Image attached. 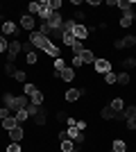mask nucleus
<instances>
[{
    "label": "nucleus",
    "instance_id": "obj_19",
    "mask_svg": "<svg viewBox=\"0 0 136 152\" xmlns=\"http://www.w3.org/2000/svg\"><path fill=\"white\" fill-rule=\"evenodd\" d=\"M16 121H18V125H23V123L27 121V118H30V114H27V109H20V111H16Z\"/></svg>",
    "mask_w": 136,
    "mask_h": 152
},
{
    "label": "nucleus",
    "instance_id": "obj_32",
    "mask_svg": "<svg viewBox=\"0 0 136 152\" xmlns=\"http://www.w3.org/2000/svg\"><path fill=\"white\" fill-rule=\"evenodd\" d=\"M39 111H41V107H39V104H32V102L27 104V114H30V116H36Z\"/></svg>",
    "mask_w": 136,
    "mask_h": 152
},
{
    "label": "nucleus",
    "instance_id": "obj_44",
    "mask_svg": "<svg viewBox=\"0 0 136 152\" xmlns=\"http://www.w3.org/2000/svg\"><path fill=\"white\" fill-rule=\"evenodd\" d=\"M75 143H77V145H82V143H84V134H79L77 139H75Z\"/></svg>",
    "mask_w": 136,
    "mask_h": 152
},
{
    "label": "nucleus",
    "instance_id": "obj_1",
    "mask_svg": "<svg viewBox=\"0 0 136 152\" xmlns=\"http://www.w3.org/2000/svg\"><path fill=\"white\" fill-rule=\"evenodd\" d=\"M30 43H32L34 48H41V50H45V48L50 45V39L43 37V34H39V32L34 30V32H30Z\"/></svg>",
    "mask_w": 136,
    "mask_h": 152
},
{
    "label": "nucleus",
    "instance_id": "obj_45",
    "mask_svg": "<svg viewBox=\"0 0 136 152\" xmlns=\"http://www.w3.org/2000/svg\"><path fill=\"white\" fill-rule=\"evenodd\" d=\"M66 118H68V116H66L64 111H59V114H57V121H66Z\"/></svg>",
    "mask_w": 136,
    "mask_h": 152
},
{
    "label": "nucleus",
    "instance_id": "obj_39",
    "mask_svg": "<svg viewBox=\"0 0 136 152\" xmlns=\"http://www.w3.org/2000/svg\"><path fill=\"white\" fill-rule=\"evenodd\" d=\"M14 77H16V82H25V73H23V70H16V73H14Z\"/></svg>",
    "mask_w": 136,
    "mask_h": 152
},
{
    "label": "nucleus",
    "instance_id": "obj_23",
    "mask_svg": "<svg viewBox=\"0 0 136 152\" xmlns=\"http://www.w3.org/2000/svg\"><path fill=\"white\" fill-rule=\"evenodd\" d=\"M102 118H104V121H111V118H116V111H113V109L107 104V107L102 109Z\"/></svg>",
    "mask_w": 136,
    "mask_h": 152
},
{
    "label": "nucleus",
    "instance_id": "obj_7",
    "mask_svg": "<svg viewBox=\"0 0 136 152\" xmlns=\"http://www.w3.org/2000/svg\"><path fill=\"white\" fill-rule=\"evenodd\" d=\"M20 27H23V30L34 32V27H36V20H34V16H30V14H23V16H20Z\"/></svg>",
    "mask_w": 136,
    "mask_h": 152
},
{
    "label": "nucleus",
    "instance_id": "obj_15",
    "mask_svg": "<svg viewBox=\"0 0 136 152\" xmlns=\"http://www.w3.org/2000/svg\"><path fill=\"white\" fill-rule=\"evenodd\" d=\"M109 107L113 109L116 114H120V111H123V109H125V102H123V98H113V100H111V104H109Z\"/></svg>",
    "mask_w": 136,
    "mask_h": 152
},
{
    "label": "nucleus",
    "instance_id": "obj_42",
    "mask_svg": "<svg viewBox=\"0 0 136 152\" xmlns=\"http://www.w3.org/2000/svg\"><path fill=\"white\" fill-rule=\"evenodd\" d=\"M61 9V0H52V12H59Z\"/></svg>",
    "mask_w": 136,
    "mask_h": 152
},
{
    "label": "nucleus",
    "instance_id": "obj_30",
    "mask_svg": "<svg viewBox=\"0 0 136 152\" xmlns=\"http://www.w3.org/2000/svg\"><path fill=\"white\" fill-rule=\"evenodd\" d=\"M25 61L27 64H30V66H34V64H36V61H39V59H36V52H27V55H25Z\"/></svg>",
    "mask_w": 136,
    "mask_h": 152
},
{
    "label": "nucleus",
    "instance_id": "obj_25",
    "mask_svg": "<svg viewBox=\"0 0 136 152\" xmlns=\"http://www.w3.org/2000/svg\"><path fill=\"white\" fill-rule=\"evenodd\" d=\"M113 152H127V145H125V141H113Z\"/></svg>",
    "mask_w": 136,
    "mask_h": 152
},
{
    "label": "nucleus",
    "instance_id": "obj_50",
    "mask_svg": "<svg viewBox=\"0 0 136 152\" xmlns=\"http://www.w3.org/2000/svg\"><path fill=\"white\" fill-rule=\"evenodd\" d=\"M0 109H2V104H0Z\"/></svg>",
    "mask_w": 136,
    "mask_h": 152
},
{
    "label": "nucleus",
    "instance_id": "obj_18",
    "mask_svg": "<svg viewBox=\"0 0 136 152\" xmlns=\"http://www.w3.org/2000/svg\"><path fill=\"white\" fill-rule=\"evenodd\" d=\"M27 104H30V98H27V95H16V107H18V111L20 109H27Z\"/></svg>",
    "mask_w": 136,
    "mask_h": 152
},
{
    "label": "nucleus",
    "instance_id": "obj_34",
    "mask_svg": "<svg viewBox=\"0 0 136 152\" xmlns=\"http://www.w3.org/2000/svg\"><path fill=\"white\" fill-rule=\"evenodd\" d=\"M64 68H66V59L57 57V59H55V70H64Z\"/></svg>",
    "mask_w": 136,
    "mask_h": 152
},
{
    "label": "nucleus",
    "instance_id": "obj_43",
    "mask_svg": "<svg viewBox=\"0 0 136 152\" xmlns=\"http://www.w3.org/2000/svg\"><path fill=\"white\" fill-rule=\"evenodd\" d=\"M75 127H77L79 132H84V129H86V123L84 121H77V123H75Z\"/></svg>",
    "mask_w": 136,
    "mask_h": 152
},
{
    "label": "nucleus",
    "instance_id": "obj_11",
    "mask_svg": "<svg viewBox=\"0 0 136 152\" xmlns=\"http://www.w3.org/2000/svg\"><path fill=\"white\" fill-rule=\"evenodd\" d=\"M73 37L77 39V41H84V39L89 37V30H86L84 25H79V23H75V27H73Z\"/></svg>",
    "mask_w": 136,
    "mask_h": 152
},
{
    "label": "nucleus",
    "instance_id": "obj_29",
    "mask_svg": "<svg viewBox=\"0 0 136 152\" xmlns=\"http://www.w3.org/2000/svg\"><path fill=\"white\" fill-rule=\"evenodd\" d=\"M66 134H68V139H71V141H75V139H77V136H79L82 132H79L77 127H68V132H66Z\"/></svg>",
    "mask_w": 136,
    "mask_h": 152
},
{
    "label": "nucleus",
    "instance_id": "obj_27",
    "mask_svg": "<svg viewBox=\"0 0 136 152\" xmlns=\"http://www.w3.org/2000/svg\"><path fill=\"white\" fill-rule=\"evenodd\" d=\"M84 50H86V48H84L82 41H75V43H73V52H75V55H82Z\"/></svg>",
    "mask_w": 136,
    "mask_h": 152
},
{
    "label": "nucleus",
    "instance_id": "obj_46",
    "mask_svg": "<svg viewBox=\"0 0 136 152\" xmlns=\"http://www.w3.org/2000/svg\"><path fill=\"white\" fill-rule=\"evenodd\" d=\"M2 37H5V34H2V30H0V39H2Z\"/></svg>",
    "mask_w": 136,
    "mask_h": 152
},
{
    "label": "nucleus",
    "instance_id": "obj_13",
    "mask_svg": "<svg viewBox=\"0 0 136 152\" xmlns=\"http://www.w3.org/2000/svg\"><path fill=\"white\" fill-rule=\"evenodd\" d=\"M82 93H84V89H68V91H66V100H68V102H75Z\"/></svg>",
    "mask_w": 136,
    "mask_h": 152
},
{
    "label": "nucleus",
    "instance_id": "obj_2",
    "mask_svg": "<svg viewBox=\"0 0 136 152\" xmlns=\"http://www.w3.org/2000/svg\"><path fill=\"white\" fill-rule=\"evenodd\" d=\"M52 75L57 77V80H64V82H75V68L73 66H66L64 70H55Z\"/></svg>",
    "mask_w": 136,
    "mask_h": 152
},
{
    "label": "nucleus",
    "instance_id": "obj_24",
    "mask_svg": "<svg viewBox=\"0 0 136 152\" xmlns=\"http://www.w3.org/2000/svg\"><path fill=\"white\" fill-rule=\"evenodd\" d=\"M61 41H64L66 45H71V48H73V43H75L77 39L73 37V32H64V37H61Z\"/></svg>",
    "mask_w": 136,
    "mask_h": 152
},
{
    "label": "nucleus",
    "instance_id": "obj_3",
    "mask_svg": "<svg viewBox=\"0 0 136 152\" xmlns=\"http://www.w3.org/2000/svg\"><path fill=\"white\" fill-rule=\"evenodd\" d=\"M45 25L50 27V30H61V25H64L61 14H59V12H52V14H50V18L45 20Z\"/></svg>",
    "mask_w": 136,
    "mask_h": 152
},
{
    "label": "nucleus",
    "instance_id": "obj_21",
    "mask_svg": "<svg viewBox=\"0 0 136 152\" xmlns=\"http://www.w3.org/2000/svg\"><path fill=\"white\" fill-rule=\"evenodd\" d=\"M45 116H48V114H45V109L41 107V111H39L36 116H34V123H36V125H45V121H48Z\"/></svg>",
    "mask_w": 136,
    "mask_h": 152
},
{
    "label": "nucleus",
    "instance_id": "obj_6",
    "mask_svg": "<svg viewBox=\"0 0 136 152\" xmlns=\"http://www.w3.org/2000/svg\"><path fill=\"white\" fill-rule=\"evenodd\" d=\"M93 68H95L97 73L107 75V73H111V61H107V59H97V57H95V64H93Z\"/></svg>",
    "mask_w": 136,
    "mask_h": 152
},
{
    "label": "nucleus",
    "instance_id": "obj_49",
    "mask_svg": "<svg viewBox=\"0 0 136 152\" xmlns=\"http://www.w3.org/2000/svg\"><path fill=\"white\" fill-rule=\"evenodd\" d=\"M0 9H2V5H0Z\"/></svg>",
    "mask_w": 136,
    "mask_h": 152
},
{
    "label": "nucleus",
    "instance_id": "obj_36",
    "mask_svg": "<svg viewBox=\"0 0 136 152\" xmlns=\"http://www.w3.org/2000/svg\"><path fill=\"white\" fill-rule=\"evenodd\" d=\"M5 73H7V75H14V73H16V68H14V61H5Z\"/></svg>",
    "mask_w": 136,
    "mask_h": 152
},
{
    "label": "nucleus",
    "instance_id": "obj_33",
    "mask_svg": "<svg viewBox=\"0 0 136 152\" xmlns=\"http://www.w3.org/2000/svg\"><path fill=\"white\" fill-rule=\"evenodd\" d=\"M71 64H73V68H79V66H84V61H82V57H79V55H73Z\"/></svg>",
    "mask_w": 136,
    "mask_h": 152
},
{
    "label": "nucleus",
    "instance_id": "obj_4",
    "mask_svg": "<svg viewBox=\"0 0 136 152\" xmlns=\"http://www.w3.org/2000/svg\"><path fill=\"white\" fill-rule=\"evenodd\" d=\"M0 30H2V34L5 37H18V25H14V20H5L2 25H0Z\"/></svg>",
    "mask_w": 136,
    "mask_h": 152
},
{
    "label": "nucleus",
    "instance_id": "obj_35",
    "mask_svg": "<svg viewBox=\"0 0 136 152\" xmlns=\"http://www.w3.org/2000/svg\"><path fill=\"white\" fill-rule=\"evenodd\" d=\"M41 12V5L39 2H30V16H34V14Z\"/></svg>",
    "mask_w": 136,
    "mask_h": 152
},
{
    "label": "nucleus",
    "instance_id": "obj_16",
    "mask_svg": "<svg viewBox=\"0 0 136 152\" xmlns=\"http://www.w3.org/2000/svg\"><path fill=\"white\" fill-rule=\"evenodd\" d=\"M79 57H82V61H84V64H95V55H93V50H89V48H86Z\"/></svg>",
    "mask_w": 136,
    "mask_h": 152
},
{
    "label": "nucleus",
    "instance_id": "obj_26",
    "mask_svg": "<svg viewBox=\"0 0 136 152\" xmlns=\"http://www.w3.org/2000/svg\"><path fill=\"white\" fill-rule=\"evenodd\" d=\"M71 150H75V145H73V141H71V139L61 141V152H71Z\"/></svg>",
    "mask_w": 136,
    "mask_h": 152
},
{
    "label": "nucleus",
    "instance_id": "obj_12",
    "mask_svg": "<svg viewBox=\"0 0 136 152\" xmlns=\"http://www.w3.org/2000/svg\"><path fill=\"white\" fill-rule=\"evenodd\" d=\"M134 18H136L134 9H129V12H125V14H123V18H120V25H123V27H132Z\"/></svg>",
    "mask_w": 136,
    "mask_h": 152
},
{
    "label": "nucleus",
    "instance_id": "obj_17",
    "mask_svg": "<svg viewBox=\"0 0 136 152\" xmlns=\"http://www.w3.org/2000/svg\"><path fill=\"white\" fill-rule=\"evenodd\" d=\"M129 118H136V107L129 104V107L123 109V121H129Z\"/></svg>",
    "mask_w": 136,
    "mask_h": 152
},
{
    "label": "nucleus",
    "instance_id": "obj_28",
    "mask_svg": "<svg viewBox=\"0 0 136 152\" xmlns=\"http://www.w3.org/2000/svg\"><path fill=\"white\" fill-rule=\"evenodd\" d=\"M104 82H107V84H116V82H118V75L111 70V73H107V75H104Z\"/></svg>",
    "mask_w": 136,
    "mask_h": 152
},
{
    "label": "nucleus",
    "instance_id": "obj_38",
    "mask_svg": "<svg viewBox=\"0 0 136 152\" xmlns=\"http://www.w3.org/2000/svg\"><path fill=\"white\" fill-rule=\"evenodd\" d=\"M7 152H23V150H20L18 143H9V145H7Z\"/></svg>",
    "mask_w": 136,
    "mask_h": 152
},
{
    "label": "nucleus",
    "instance_id": "obj_48",
    "mask_svg": "<svg viewBox=\"0 0 136 152\" xmlns=\"http://www.w3.org/2000/svg\"><path fill=\"white\" fill-rule=\"evenodd\" d=\"M0 125H2V116H0Z\"/></svg>",
    "mask_w": 136,
    "mask_h": 152
},
{
    "label": "nucleus",
    "instance_id": "obj_20",
    "mask_svg": "<svg viewBox=\"0 0 136 152\" xmlns=\"http://www.w3.org/2000/svg\"><path fill=\"white\" fill-rule=\"evenodd\" d=\"M30 102H32V104H39V107H41V102H43V93H41V91H34V93L30 95Z\"/></svg>",
    "mask_w": 136,
    "mask_h": 152
},
{
    "label": "nucleus",
    "instance_id": "obj_10",
    "mask_svg": "<svg viewBox=\"0 0 136 152\" xmlns=\"http://www.w3.org/2000/svg\"><path fill=\"white\" fill-rule=\"evenodd\" d=\"M134 45H136V37H134V34H129V37L116 41V48H118V50H123V48H134Z\"/></svg>",
    "mask_w": 136,
    "mask_h": 152
},
{
    "label": "nucleus",
    "instance_id": "obj_9",
    "mask_svg": "<svg viewBox=\"0 0 136 152\" xmlns=\"http://www.w3.org/2000/svg\"><path fill=\"white\" fill-rule=\"evenodd\" d=\"M7 134H9L12 143H20V141H23V136H25V132H23V127H20V125H16L14 129H9Z\"/></svg>",
    "mask_w": 136,
    "mask_h": 152
},
{
    "label": "nucleus",
    "instance_id": "obj_37",
    "mask_svg": "<svg viewBox=\"0 0 136 152\" xmlns=\"http://www.w3.org/2000/svg\"><path fill=\"white\" fill-rule=\"evenodd\" d=\"M34 91H39L36 86H34V84H25V95H27V98H30V95H32Z\"/></svg>",
    "mask_w": 136,
    "mask_h": 152
},
{
    "label": "nucleus",
    "instance_id": "obj_41",
    "mask_svg": "<svg viewBox=\"0 0 136 152\" xmlns=\"http://www.w3.org/2000/svg\"><path fill=\"white\" fill-rule=\"evenodd\" d=\"M7 45H9V41L2 37V39H0V52H7Z\"/></svg>",
    "mask_w": 136,
    "mask_h": 152
},
{
    "label": "nucleus",
    "instance_id": "obj_22",
    "mask_svg": "<svg viewBox=\"0 0 136 152\" xmlns=\"http://www.w3.org/2000/svg\"><path fill=\"white\" fill-rule=\"evenodd\" d=\"M129 80H132V77H129L127 70H120V73H118V84H123V86H125V84H129Z\"/></svg>",
    "mask_w": 136,
    "mask_h": 152
},
{
    "label": "nucleus",
    "instance_id": "obj_8",
    "mask_svg": "<svg viewBox=\"0 0 136 152\" xmlns=\"http://www.w3.org/2000/svg\"><path fill=\"white\" fill-rule=\"evenodd\" d=\"M2 104H5L9 111H14V114L18 111V107H16V95H14V93H5V95H2Z\"/></svg>",
    "mask_w": 136,
    "mask_h": 152
},
{
    "label": "nucleus",
    "instance_id": "obj_5",
    "mask_svg": "<svg viewBox=\"0 0 136 152\" xmlns=\"http://www.w3.org/2000/svg\"><path fill=\"white\" fill-rule=\"evenodd\" d=\"M20 41H9V45H7V61H14L16 59V55L20 52Z\"/></svg>",
    "mask_w": 136,
    "mask_h": 152
},
{
    "label": "nucleus",
    "instance_id": "obj_40",
    "mask_svg": "<svg viewBox=\"0 0 136 152\" xmlns=\"http://www.w3.org/2000/svg\"><path fill=\"white\" fill-rule=\"evenodd\" d=\"M125 125H127V129H132V132H134V129H136V118H129V121H125Z\"/></svg>",
    "mask_w": 136,
    "mask_h": 152
},
{
    "label": "nucleus",
    "instance_id": "obj_14",
    "mask_svg": "<svg viewBox=\"0 0 136 152\" xmlns=\"http://www.w3.org/2000/svg\"><path fill=\"white\" fill-rule=\"evenodd\" d=\"M16 125H18V121H16V116H7V118H2V127H5L7 132H9V129H14Z\"/></svg>",
    "mask_w": 136,
    "mask_h": 152
},
{
    "label": "nucleus",
    "instance_id": "obj_47",
    "mask_svg": "<svg viewBox=\"0 0 136 152\" xmlns=\"http://www.w3.org/2000/svg\"><path fill=\"white\" fill-rule=\"evenodd\" d=\"M71 152H79V150H77V148H75V150H71Z\"/></svg>",
    "mask_w": 136,
    "mask_h": 152
},
{
    "label": "nucleus",
    "instance_id": "obj_31",
    "mask_svg": "<svg viewBox=\"0 0 136 152\" xmlns=\"http://www.w3.org/2000/svg\"><path fill=\"white\" fill-rule=\"evenodd\" d=\"M134 66H136V59H134V57H127V59H125V61H123V68H125V70L134 68Z\"/></svg>",
    "mask_w": 136,
    "mask_h": 152
}]
</instances>
